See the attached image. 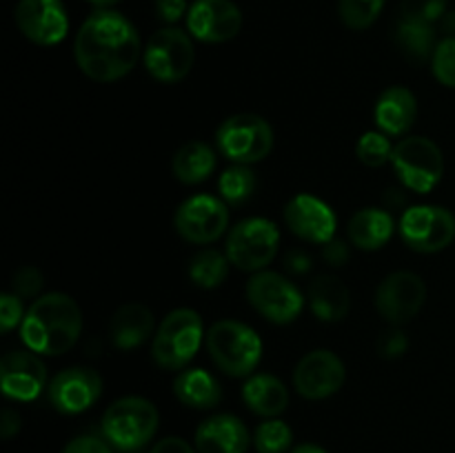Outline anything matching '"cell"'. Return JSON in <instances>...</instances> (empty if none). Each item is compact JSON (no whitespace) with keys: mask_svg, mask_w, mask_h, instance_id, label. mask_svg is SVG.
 <instances>
[{"mask_svg":"<svg viewBox=\"0 0 455 453\" xmlns=\"http://www.w3.org/2000/svg\"><path fill=\"white\" fill-rule=\"evenodd\" d=\"M76 62L87 78L116 83L140 60V36L123 13L98 9L80 25L74 43Z\"/></svg>","mask_w":455,"mask_h":453,"instance_id":"1","label":"cell"},{"mask_svg":"<svg viewBox=\"0 0 455 453\" xmlns=\"http://www.w3.org/2000/svg\"><path fill=\"white\" fill-rule=\"evenodd\" d=\"M83 314L67 293H44L27 309L20 338L38 355H62L78 342Z\"/></svg>","mask_w":455,"mask_h":453,"instance_id":"2","label":"cell"},{"mask_svg":"<svg viewBox=\"0 0 455 453\" xmlns=\"http://www.w3.org/2000/svg\"><path fill=\"white\" fill-rule=\"evenodd\" d=\"M209 355L222 373L247 378L256 371L262 358V340L249 324L238 320H220L204 336Z\"/></svg>","mask_w":455,"mask_h":453,"instance_id":"3","label":"cell"},{"mask_svg":"<svg viewBox=\"0 0 455 453\" xmlns=\"http://www.w3.org/2000/svg\"><path fill=\"white\" fill-rule=\"evenodd\" d=\"M160 425V413L151 400L124 395L109 404L102 416V435L120 451H138L151 442Z\"/></svg>","mask_w":455,"mask_h":453,"instance_id":"4","label":"cell"},{"mask_svg":"<svg viewBox=\"0 0 455 453\" xmlns=\"http://www.w3.org/2000/svg\"><path fill=\"white\" fill-rule=\"evenodd\" d=\"M203 318L194 309H173L164 315L151 342V358L160 369L178 371L185 369L198 354L204 340Z\"/></svg>","mask_w":455,"mask_h":453,"instance_id":"5","label":"cell"},{"mask_svg":"<svg viewBox=\"0 0 455 453\" xmlns=\"http://www.w3.org/2000/svg\"><path fill=\"white\" fill-rule=\"evenodd\" d=\"M216 147L235 164L260 163L274 149V129L258 114H235L218 127Z\"/></svg>","mask_w":455,"mask_h":453,"instance_id":"6","label":"cell"},{"mask_svg":"<svg viewBox=\"0 0 455 453\" xmlns=\"http://www.w3.org/2000/svg\"><path fill=\"white\" fill-rule=\"evenodd\" d=\"M395 173L407 189L429 194L444 176V158L440 147L431 138L409 136L394 147L391 155Z\"/></svg>","mask_w":455,"mask_h":453,"instance_id":"7","label":"cell"},{"mask_svg":"<svg viewBox=\"0 0 455 453\" xmlns=\"http://www.w3.org/2000/svg\"><path fill=\"white\" fill-rule=\"evenodd\" d=\"M280 244V229L267 218H247L238 222L227 235L225 253L240 271H265L274 262Z\"/></svg>","mask_w":455,"mask_h":453,"instance_id":"8","label":"cell"},{"mask_svg":"<svg viewBox=\"0 0 455 453\" xmlns=\"http://www.w3.org/2000/svg\"><path fill=\"white\" fill-rule=\"evenodd\" d=\"M142 60L151 78L158 83H180L194 67L196 49L185 31L178 27H164L147 40Z\"/></svg>","mask_w":455,"mask_h":453,"instance_id":"9","label":"cell"},{"mask_svg":"<svg viewBox=\"0 0 455 453\" xmlns=\"http://www.w3.org/2000/svg\"><path fill=\"white\" fill-rule=\"evenodd\" d=\"M247 300L262 318L274 324H289L302 314L305 298L300 289L278 271H258L247 282Z\"/></svg>","mask_w":455,"mask_h":453,"instance_id":"10","label":"cell"},{"mask_svg":"<svg viewBox=\"0 0 455 453\" xmlns=\"http://www.w3.org/2000/svg\"><path fill=\"white\" fill-rule=\"evenodd\" d=\"M404 244L418 253H438L455 240V216L435 204H416L400 218Z\"/></svg>","mask_w":455,"mask_h":453,"instance_id":"11","label":"cell"},{"mask_svg":"<svg viewBox=\"0 0 455 453\" xmlns=\"http://www.w3.org/2000/svg\"><path fill=\"white\" fill-rule=\"evenodd\" d=\"M229 204L209 194L187 198L173 216L178 235L191 244H209L222 238L229 226Z\"/></svg>","mask_w":455,"mask_h":453,"instance_id":"12","label":"cell"},{"mask_svg":"<svg viewBox=\"0 0 455 453\" xmlns=\"http://www.w3.org/2000/svg\"><path fill=\"white\" fill-rule=\"evenodd\" d=\"M427 300L425 280L411 271H395L387 275L376 291L378 314L391 324V327H403L411 322Z\"/></svg>","mask_w":455,"mask_h":453,"instance_id":"13","label":"cell"},{"mask_svg":"<svg viewBox=\"0 0 455 453\" xmlns=\"http://www.w3.org/2000/svg\"><path fill=\"white\" fill-rule=\"evenodd\" d=\"M345 362L329 349H315L302 355L293 369V386L307 400L331 398L345 385Z\"/></svg>","mask_w":455,"mask_h":453,"instance_id":"14","label":"cell"},{"mask_svg":"<svg viewBox=\"0 0 455 453\" xmlns=\"http://www.w3.org/2000/svg\"><path fill=\"white\" fill-rule=\"evenodd\" d=\"M187 29L200 43H227L243 29V13L231 0H196L187 12Z\"/></svg>","mask_w":455,"mask_h":453,"instance_id":"15","label":"cell"},{"mask_svg":"<svg viewBox=\"0 0 455 453\" xmlns=\"http://www.w3.org/2000/svg\"><path fill=\"white\" fill-rule=\"evenodd\" d=\"M16 25L31 43L52 47L65 40L69 16L62 0H20L16 7Z\"/></svg>","mask_w":455,"mask_h":453,"instance_id":"16","label":"cell"},{"mask_svg":"<svg viewBox=\"0 0 455 453\" xmlns=\"http://www.w3.org/2000/svg\"><path fill=\"white\" fill-rule=\"evenodd\" d=\"M47 391L56 411L78 416L98 402L102 393V378L89 367H69L53 378Z\"/></svg>","mask_w":455,"mask_h":453,"instance_id":"17","label":"cell"},{"mask_svg":"<svg viewBox=\"0 0 455 453\" xmlns=\"http://www.w3.org/2000/svg\"><path fill=\"white\" fill-rule=\"evenodd\" d=\"M0 385L7 398L31 402L47 386V367L34 351H9L0 360Z\"/></svg>","mask_w":455,"mask_h":453,"instance_id":"18","label":"cell"},{"mask_svg":"<svg viewBox=\"0 0 455 453\" xmlns=\"http://www.w3.org/2000/svg\"><path fill=\"white\" fill-rule=\"evenodd\" d=\"M284 222L298 238L314 244H327L336 238L338 220L324 200L311 194H298L284 207Z\"/></svg>","mask_w":455,"mask_h":453,"instance_id":"19","label":"cell"},{"mask_svg":"<svg viewBox=\"0 0 455 453\" xmlns=\"http://www.w3.org/2000/svg\"><path fill=\"white\" fill-rule=\"evenodd\" d=\"M249 431L240 417L231 413H218L207 417L196 429V449L198 453H247Z\"/></svg>","mask_w":455,"mask_h":453,"instance_id":"20","label":"cell"},{"mask_svg":"<svg viewBox=\"0 0 455 453\" xmlns=\"http://www.w3.org/2000/svg\"><path fill=\"white\" fill-rule=\"evenodd\" d=\"M418 115V102L407 87H389L380 93L373 109L378 131L389 138L404 136L413 127Z\"/></svg>","mask_w":455,"mask_h":453,"instance_id":"21","label":"cell"},{"mask_svg":"<svg viewBox=\"0 0 455 453\" xmlns=\"http://www.w3.org/2000/svg\"><path fill=\"white\" fill-rule=\"evenodd\" d=\"M154 327L156 320L149 306L140 305V302H129V305L120 306L111 318L109 336L116 349L132 351L154 333Z\"/></svg>","mask_w":455,"mask_h":453,"instance_id":"22","label":"cell"},{"mask_svg":"<svg viewBox=\"0 0 455 453\" xmlns=\"http://www.w3.org/2000/svg\"><path fill=\"white\" fill-rule=\"evenodd\" d=\"M394 229L395 222L389 211L364 207L351 216L347 234H349L351 244H355L358 249H363V251H376V249H382L389 242V238L394 235Z\"/></svg>","mask_w":455,"mask_h":453,"instance_id":"23","label":"cell"},{"mask_svg":"<svg viewBox=\"0 0 455 453\" xmlns=\"http://www.w3.org/2000/svg\"><path fill=\"white\" fill-rule=\"evenodd\" d=\"M243 400L256 416L278 417L289 407V391L271 373H256L243 385Z\"/></svg>","mask_w":455,"mask_h":453,"instance_id":"24","label":"cell"},{"mask_svg":"<svg viewBox=\"0 0 455 453\" xmlns=\"http://www.w3.org/2000/svg\"><path fill=\"white\" fill-rule=\"evenodd\" d=\"M309 305L323 322H340L351 309L349 289L336 275H320L309 284Z\"/></svg>","mask_w":455,"mask_h":453,"instance_id":"25","label":"cell"},{"mask_svg":"<svg viewBox=\"0 0 455 453\" xmlns=\"http://www.w3.org/2000/svg\"><path fill=\"white\" fill-rule=\"evenodd\" d=\"M173 393L189 409H213L220 404V382L204 369H185L173 380Z\"/></svg>","mask_w":455,"mask_h":453,"instance_id":"26","label":"cell"},{"mask_svg":"<svg viewBox=\"0 0 455 453\" xmlns=\"http://www.w3.org/2000/svg\"><path fill=\"white\" fill-rule=\"evenodd\" d=\"M216 169V151L203 140H191L173 154L172 171L182 185H200Z\"/></svg>","mask_w":455,"mask_h":453,"instance_id":"27","label":"cell"},{"mask_svg":"<svg viewBox=\"0 0 455 453\" xmlns=\"http://www.w3.org/2000/svg\"><path fill=\"white\" fill-rule=\"evenodd\" d=\"M395 43L404 58L411 62H425L435 52V29L429 22L403 20L400 18L398 29H395Z\"/></svg>","mask_w":455,"mask_h":453,"instance_id":"28","label":"cell"},{"mask_svg":"<svg viewBox=\"0 0 455 453\" xmlns=\"http://www.w3.org/2000/svg\"><path fill=\"white\" fill-rule=\"evenodd\" d=\"M229 258L218 249H203L189 262V278L200 289L220 287L229 274Z\"/></svg>","mask_w":455,"mask_h":453,"instance_id":"29","label":"cell"},{"mask_svg":"<svg viewBox=\"0 0 455 453\" xmlns=\"http://www.w3.org/2000/svg\"><path fill=\"white\" fill-rule=\"evenodd\" d=\"M256 173L249 169V164H234V167L225 169V173L218 180V191L220 198L231 207H240V204L249 203L256 191Z\"/></svg>","mask_w":455,"mask_h":453,"instance_id":"30","label":"cell"},{"mask_svg":"<svg viewBox=\"0 0 455 453\" xmlns=\"http://www.w3.org/2000/svg\"><path fill=\"white\" fill-rule=\"evenodd\" d=\"M291 426L278 417H267L253 433V447L258 453H287L291 449Z\"/></svg>","mask_w":455,"mask_h":453,"instance_id":"31","label":"cell"},{"mask_svg":"<svg viewBox=\"0 0 455 453\" xmlns=\"http://www.w3.org/2000/svg\"><path fill=\"white\" fill-rule=\"evenodd\" d=\"M385 0H340L338 13L349 29H369L382 13Z\"/></svg>","mask_w":455,"mask_h":453,"instance_id":"32","label":"cell"},{"mask_svg":"<svg viewBox=\"0 0 455 453\" xmlns=\"http://www.w3.org/2000/svg\"><path fill=\"white\" fill-rule=\"evenodd\" d=\"M355 154H358L360 163L367 164V167H382L394 155V145H391L387 133L367 131L360 136L358 145H355Z\"/></svg>","mask_w":455,"mask_h":453,"instance_id":"33","label":"cell"},{"mask_svg":"<svg viewBox=\"0 0 455 453\" xmlns=\"http://www.w3.org/2000/svg\"><path fill=\"white\" fill-rule=\"evenodd\" d=\"M431 69L440 84L455 89V36L440 40L431 56Z\"/></svg>","mask_w":455,"mask_h":453,"instance_id":"34","label":"cell"},{"mask_svg":"<svg viewBox=\"0 0 455 453\" xmlns=\"http://www.w3.org/2000/svg\"><path fill=\"white\" fill-rule=\"evenodd\" d=\"M449 0H403L400 4V18L403 20H418V22H438L447 12Z\"/></svg>","mask_w":455,"mask_h":453,"instance_id":"35","label":"cell"},{"mask_svg":"<svg viewBox=\"0 0 455 453\" xmlns=\"http://www.w3.org/2000/svg\"><path fill=\"white\" fill-rule=\"evenodd\" d=\"M376 345H378V354H380L382 358L395 360L400 358V355H404V351L409 349V338L400 327H391L380 333Z\"/></svg>","mask_w":455,"mask_h":453,"instance_id":"36","label":"cell"},{"mask_svg":"<svg viewBox=\"0 0 455 453\" xmlns=\"http://www.w3.org/2000/svg\"><path fill=\"white\" fill-rule=\"evenodd\" d=\"M27 311L22 309V300L16 293H4L0 298V331L9 333L13 327L22 324Z\"/></svg>","mask_w":455,"mask_h":453,"instance_id":"37","label":"cell"},{"mask_svg":"<svg viewBox=\"0 0 455 453\" xmlns=\"http://www.w3.org/2000/svg\"><path fill=\"white\" fill-rule=\"evenodd\" d=\"M44 280H43V274H40L38 269H34V266H22L20 271H18L16 275H13V293L20 298H34L38 296L40 289H43Z\"/></svg>","mask_w":455,"mask_h":453,"instance_id":"38","label":"cell"},{"mask_svg":"<svg viewBox=\"0 0 455 453\" xmlns=\"http://www.w3.org/2000/svg\"><path fill=\"white\" fill-rule=\"evenodd\" d=\"M62 453H114L111 451V444H107L105 440L96 438V435H78L71 442H67V447L62 449Z\"/></svg>","mask_w":455,"mask_h":453,"instance_id":"39","label":"cell"},{"mask_svg":"<svg viewBox=\"0 0 455 453\" xmlns=\"http://www.w3.org/2000/svg\"><path fill=\"white\" fill-rule=\"evenodd\" d=\"M187 12H189L187 0H156V13L167 25H173V22L180 20Z\"/></svg>","mask_w":455,"mask_h":453,"instance_id":"40","label":"cell"},{"mask_svg":"<svg viewBox=\"0 0 455 453\" xmlns=\"http://www.w3.org/2000/svg\"><path fill=\"white\" fill-rule=\"evenodd\" d=\"M323 258L331 266H342L349 260V247H347V242H342V240L333 238L323 247Z\"/></svg>","mask_w":455,"mask_h":453,"instance_id":"41","label":"cell"},{"mask_svg":"<svg viewBox=\"0 0 455 453\" xmlns=\"http://www.w3.org/2000/svg\"><path fill=\"white\" fill-rule=\"evenodd\" d=\"M149 453H196V451L194 447H191L189 442H185L182 438H173V435H169V438H163L160 442H156Z\"/></svg>","mask_w":455,"mask_h":453,"instance_id":"42","label":"cell"},{"mask_svg":"<svg viewBox=\"0 0 455 453\" xmlns=\"http://www.w3.org/2000/svg\"><path fill=\"white\" fill-rule=\"evenodd\" d=\"M284 266L296 275L307 274V271L311 269V258L307 256L302 249H291V251L287 253V258H284Z\"/></svg>","mask_w":455,"mask_h":453,"instance_id":"43","label":"cell"},{"mask_svg":"<svg viewBox=\"0 0 455 453\" xmlns=\"http://www.w3.org/2000/svg\"><path fill=\"white\" fill-rule=\"evenodd\" d=\"M18 431H20V416H18V411L3 409V416H0V433H3V440H12Z\"/></svg>","mask_w":455,"mask_h":453,"instance_id":"44","label":"cell"},{"mask_svg":"<svg viewBox=\"0 0 455 453\" xmlns=\"http://www.w3.org/2000/svg\"><path fill=\"white\" fill-rule=\"evenodd\" d=\"M291 453H327L323 447H318V444H300V447L293 449Z\"/></svg>","mask_w":455,"mask_h":453,"instance_id":"45","label":"cell"},{"mask_svg":"<svg viewBox=\"0 0 455 453\" xmlns=\"http://www.w3.org/2000/svg\"><path fill=\"white\" fill-rule=\"evenodd\" d=\"M89 3H92V4H96V7H102V9H107V7H111V4H116V3H118V0H89Z\"/></svg>","mask_w":455,"mask_h":453,"instance_id":"46","label":"cell"},{"mask_svg":"<svg viewBox=\"0 0 455 453\" xmlns=\"http://www.w3.org/2000/svg\"><path fill=\"white\" fill-rule=\"evenodd\" d=\"M123 453H140V449H138V451H123Z\"/></svg>","mask_w":455,"mask_h":453,"instance_id":"47","label":"cell"}]
</instances>
